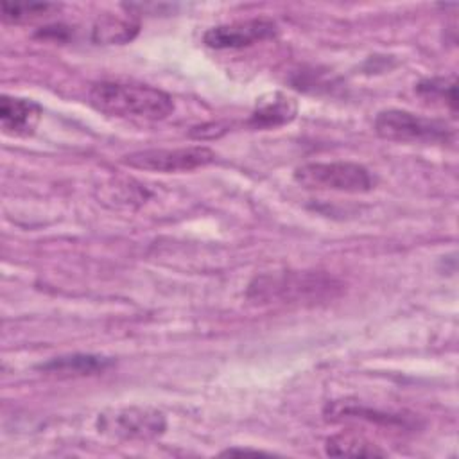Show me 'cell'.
<instances>
[{"mask_svg": "<svg viewBox=\"0 0 459 459\" xmlns=\"http://www.w3.org/2000/svg\"><path fill=\"white\" fill-rule=\"evenodd\" d=\"M342 292V281L325 271H274L247 285V299L256 305L321 303Z\"/></svg>", "mask_w": 459, "mask_h": 459, "instance_id": "1", "label": "cell"}, {"mask_svg": "<svg viewBox=\"0 0 459 459\" xmlns=\"http://www.w3.org/2000/svg\"><path fill=\"white\" fill-rule=\"evenodd\" d=\"M88 102L100 113L131 120H161L174 111L172 97L154 86L100 81L91 84Z\"/></svg>", "mask_w": 459, "mask_h": 459, "instance_id": "2", "label": "cell"}, {"mask_svg": "<svg viewBox=\"0 0 459 459\" xmlns=\"http://www.w3.org/2000/svg\"><path fill=\"white\" fill-rule=\"evenodd\" d=\"M292 176L308 190L364 194L377 185L373 172L355 161H310L296 167Z\"/></svg>", "mask_w": 459, "mask_h": 459, "instance_id": "3", "label": "cell"}, {"mask_svg": "<svg viewBox=\"0 0 459 459\" xmlns=\"http://www.w3.org/2000/svg\"><path fill=\"white\" fill-rule=\"evenodd\" d=\"M375 133L396 143H446L454 131L445 120L421 117L407 109H384L375 117Z\"/></svg>", "mask_w": 459, "mask_h": 459, "instance_id": "4", "label": "cell"}, {"mask_svg": "<svg viewBox=\"0 0 459 459\" xmlns=\"http://www.w3.org/2000/svg\"><path fill=\"white\" fill-rule=\"evenodd\" d=\"M97 429L117 439L149 441L165 432L167 418L161 411L151 407H120L99 414Z\"/></svg>", "mask_w": 459, "mask_h": 459, "instance_id": "5", "label": "cell"}, {"mask_svg": "<svg viewBox=\"0 0 459 459\" xmlns=\"http://www.w3.org/2000/svg\"><path fill=\"white\" fill-rule=\"evenodd\" d=\"M215 152L204 145L176 147V149H143L129 152L122 158V163L147 172H188L199 167H206L215 161Z\"/></svg>", "mask_w": 459, "mask_h": 459, "instance_id": "6", "label": "cell"}, {"mask_svg": "<svg viewBox=\"0 0 459 459\" xmlns=\"http://www.w3.org/2000/svg\"><path fill=\"white\" fill-rule=\"evenodd\" d=\"M278 34V25L269 18H251L233 23H224L212 27L204 32L203 41L210 48L224 50V48H242Z\"/></svg>", "mask_w": 459, "mask_h": 459, "instance_id": "7", "label": "cell"}, {"mask_svg": "<svg viewBox=\"0 0 459 459\" xmlns=\"http://www.w3.org/2000/svg\"><path fill=\"white\" fill-rule=\"evenodd\" d=\"M41 106L25 97L2 95L0 99V124L2 131L11 136H29L41 120Z\"/></svg>", "mask_w": 459, "mask_h": 459, "instance_id": "8", "label": "cell"}, {"mask_svg": "<svg viewBox=\"0 0 459 459\" xmlns=\"http://www.w3.org/2000/svg\"><path fill=\"white\" fill-rule=\"evenodd\" d=\"M115 364L113 359L95 353H70L54 357L38 366V369L45 375L57 378H81L91 377L108 371Z\"/></svg>", "mask_w": 459, "mask_h": 459, "instance_id": "9", "label": "cell"}, {"mask_svg": "<svg viewBox=\"0 0 459 459\" xmlns=\"http://www.w3.org/2000/svg\"><path fill=\"white\" fill-rule=\"evenodd\" d=\"M298 115V102L281 91H269L256 99L247 124L255 129H274L292 122Z\"/></svg>", "mask_w": 459, "mask_h": 459, "instance_id": "10", "label": "cell"}, {"mask_svg": "<svg viewBox=\"0 0 459 459\" xmlns=\"http://www.w3.org/2000/svg\"><path fill=\"white\" fill-rule=\"evenodd\" d=\"M325 416L328 420H344V418H355V420H364L369 423H382L385 427H402L407 429L411 427L409 418L402 414H393V412H384L373 407H366L359 402H350V400H339L332 402L325 409Z\"/></svg>", "mask_w": 459, "mask_h": 459, "instance_id": "11", "label": "cell"}, {"mask_svg": "<svg viewBox=\"0 0 459 459\" xmlns=\"http://www.w3.org/2000/svg\"><path fill=\"white\" fill-rule=\"evenodd\" d=\"M325 452L333 457H385L387 452L366 436L357 432H339L326 439Z\"/></svg>", "mask_w": 459, "mask_h": 459, "instance_id": "12", "label": "cell"}, {"mask_svg": "<svg viewBox=\"0 0 459 459\" xmlns=\"http://www.w3.org/2000/svg\"><path fill=\"white\" fill-rule=\"evenodd\" d=\"M140 30L138 22L117 14L99 16L91 29V39L99 45L129 43Z\"/></svg>", "mask_w": 459, "mask_h": 459, "instance_id": "13", "label": "cell"}, {"mask_svg": "<svg viewBox=\"0 0 459 459\" xmlns=\"http://www.w3.org/2000/svg\"><path fill=\"white\" fill-rule=\"evenodd\" d=\"M57 4L50 2H29V4H2V20L5 23H25L57 11Z\"/></svg>", "mask_w": 459, "mask_h": 459, "instance_id": "14", "label": "cell"}, {"mask_svg": "<svg viewBox=\"0 0 459 459\" xmlns=\"http://www.w3.org/2000/svg\"><path fill=\"white\" fill-rule=\"evenodd\" d=\"M416 91L430 100H446L452 109H455V81H446L443 77L425 79L416 86Z\"/></svg>", "mask_w": 459, "mask_h": 459, "instance_id": "15", "label": "cell"}, {"mask_svg": "<svg viewBox=\"0 0 459 459\" xmlns=\"http://www.w3.org/2000/svg\"><path fill=\"white\" fill-rule=\"evenodd\" d=\"M222 454L224 455H233V454H258V455H265V452L256 450V448H228Z\"/></svg>", "mask_w": 459, "mask_h": 459, "instance_id": "16", "label": "cell"}]
</instances>
